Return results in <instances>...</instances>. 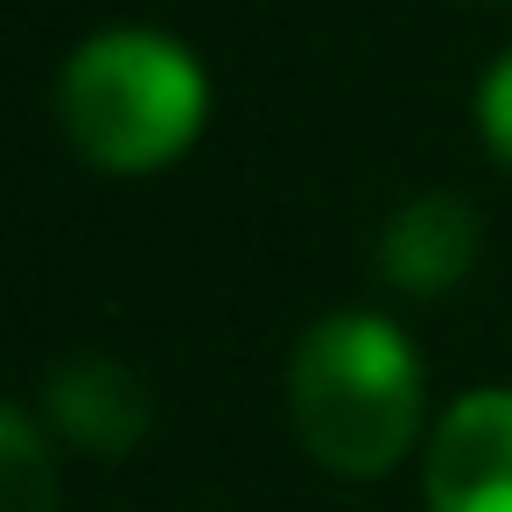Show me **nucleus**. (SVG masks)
<instances>
[{
  "label": "nucleus",
  "instance_id": "1",
  "mask_svg": "<svg viewBox=\"0 0 512 512\" xmlns=\"http://www.w3.org/2000/svg\"><path fill=\"white\" fill-rule=\"evenodd\" d=\"M302 449L337 477H379L421 428V365L386 316H323L288 365Z\"/></svg>",
  "mask_w": 512,
  "mask_h": 512
},
{
  "label": "nucleus",
  "instance_id": "2",
  "mask_svg": "<svg viewBox=\"0 0 512 512\" xmlns=\"http://www.w3.org/2000/svg\"><path fill=\"white\" fill-rule=\"evenodd\" d=\"M57 113L71 148L92 169L148 176L169 169L204 127V71L176 36L106 29L92 36L57 85Z\"/></svg>",
  "mask_w": 512,
  "mask_h": 512
},
{
  "label": "nucleus",
  "instance_id": "3",
  "mask_svg": "<svg viewBox=\"0 0 512 512\" xmlns=\"http://www.w3.org/2000/svg\"><path fill=\"white\" fill-rule=\"evenodd\" d=\"M421 491L428 512H512V393H463L435 421Z\"/></svg>",
  "mask_w": 512,
  "mask_h": 512
},
{
  "label": "nucleus",
  "instance_id": "4",
  "mask_svg": "<svg viewBox=\"0 0 512 512\" xmlns=\"http://www.w3.org/2000/svg\"><path fill=\"white\" fill-rule=\"evenodd\" d=\"M43 414H50V428H64L78 449H92V456H127V449L148 435L155 400H148V386H141L134 365H120V358H106V351H78V358L50 365V379H43Z\"/></svg>",
  "mask_w": 512,
  "mask_h": 512
},
{
  "label": "nucleus",
  "instance_id": "5",
  "mask_svg": "<svg viewBox=\"0 0 512 512\" xmlns=\"http://www.w3.org/2000/svg\"><path fill=\"white\" fill-rule=\"evenodd\" d=\"M470 260H477V211H470L463 197H449V190L414 197V204L386 225V239H379V274H386L393 288H407V295H442V288H456V281L470 274Z\"/></svg>",
  "mask_w": 512,
  "mask_h": 512
},
{
  "label": "nucleus",
  "instance_id": "6",
  "mask_svg": "<svg viewBox=\"0 0 512 512\" xmlns=\"http://www.w3.org/2000/svg\"><path fill=\"white\" fill-rule=\"evenodd\" d=\"M0 512H57V463L29 407L0 414Z\"/></svg>",
  "mask_w": 512,
  "mask_h": 512
},
{
  "label": "nucleus",
  "instance_id": "7",
  "mask_svg": "<svg viewBox=\"0 0 512 512\" xmlns=\"http://www.w3.org/2000/svg\"><path fill=\"white\" fill-rule=\"evenodd\" d=\"M477 120H484V141L498 162H512V50L484 71V92H477Z\"/></svg>",
  "mask_w": 512,
  "mask_h": 512
}]
</instances>
